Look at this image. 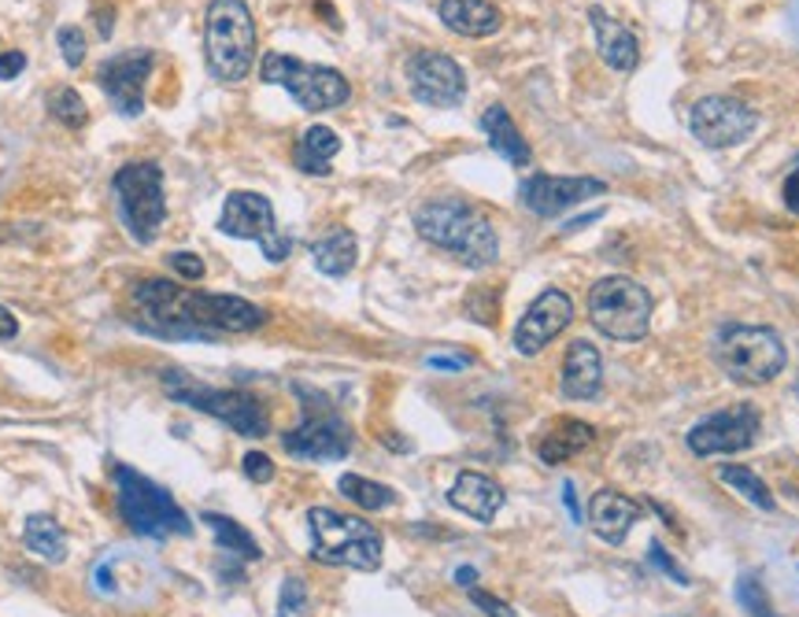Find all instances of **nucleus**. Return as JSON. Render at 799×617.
<instances>
[{
	"label": "nucleus",
	"instance_id": "1",
	"mask_svg": "<svg viewBox=\"0 0 799 617\" xmlns=\"http://www.w3.org/2000/svg\"><path fill=\"white\" fill-rule=\"evenodd\" d=\"M126 304L142 333L164 341H207L215 344L226 333H256L266 325V311L245 296L201 293L167 277H142L130 285Z\"/></svg>",
	"mask_w": 799,
	"mask_h": 617
},
{
	"label": "nucleus",
	"instance_id": "2",
	"mask_svg": "<svg viewBox=\"0 0 799 617\" xmlns=\"http://www.w3.org/2000/svg\"><path fill=\"white\" fill-rule=\"evenodd\" d=\"M411 223L426 244L448 252L451 259L470 266V271H485L500 259V237H496L493 223L459 196H433V200L419 204Z\"/></svg>",
	"mask_w": 799,
	"mask_h": 617
},
{
	"label": "nucleus",
	"instance_id": "3",
	"mask_svg": "<svg viewBox=\"0 0 799 617\" xmlns=\"http://www.w3.org/2000/svg\"><path fill=\"white\" fill-rule=\"evenodd\" d=\"M111 488H115V510H119L123 526L134 537L145 540H175V537H193V518L185 515L182 503L167 492L164 484H156L153 477L126 462L111 466Z\"/></svg>",
	"mask_w": 799,
	"mask_h": 617
},
{
	"label": "nucleus",
	"instance_id": "4",
	"mask_svg": "<svg viewBox=\"0 0 799 617\" xmlns=\"http://www.w3.org/2000/svg\"><path fill=\"white\" fill-rule=\"evenodd\" d=\"M256 19L245 0H212L204 11V60L207 71L226 86H237L256 67Z\"/></svg>",
	"mask_w": 799,
	"mask_h": 617
},
{
	"label": "nucleus",
	"instance_id": "5",
	"mask_svg": "<svg viewBox=\"0 0 799 617\" xmlns=\"http://www.w3.org/2000/svg\"><path fill=\"white\" fill-rule=\"evenodd\" d=\"M308 532H311V558L319 566H344L359 574H374L386 558V540L370 526L367 518L341 515L333 507H311L308 510Z\"/></svg>",
	"mask_w": 799,
	"mask_h": 617
},
{
	"label": "nucleus",
	"instance_id": "6",
	"mask_svg": "<svg viewBox=\"0 0 799 617\" xmlns=\"http://www.w3.org/2000/svg\"><path fill=\"white\" fill-rule=\"evenodd\" d=\"M159 385H164V392H167L175 403L193 407V411L215 418V422L230 425V429H234V433H241V437L263 440L266 433H271V411H266V403L260 400V395L237 392V389L201 385L196 378H189L185 370H175V366L164 370Z\"/></svg>",
	"mask_w": 799,
	"mask_h": 617
},
{
	"label": "nucleus",
	"instance_id": "7",
	"mask_svg": "<svg viewBox=\"0 0 799 617\" xmlns=\"http://www.w3.org/2000/svg\"><path fill=\"white\" fill-rule=\"evenodd\" d=\"M115 212L134 244H156L167 223V193H164V167L153 159L123 163L111 174Z\"/></svg>",
	"mask_w": 799,
	"mask_h": 617
},
{
	"label": "nucleus",
	"instance_id": "8",
	"mask_svg": "<svg viewBox=\"0 0 799 617\" xmlns=\"http://www.w3.org/2000/svg\"><path fill=\"white\" fill-rule=\"evenodd\" d=\"M714 363L737 385L762 389L785 374L789 352L770 325H725L714 341Z\"/></svg>",
	"mask_w": 799,
	"mask_h": 617
},
{
	"label": "nucleus",
	"instance_id": "9",
	"mask_svg": "<svg viewBox=\"0 0 799 617\" xmlns=\"http://www.w3.org/2000/svg\"><path fill=\"white\" fill-rule=\"evenodd\" d=\"M652 311H655L652 293L625 274L600 277V282L588 288V322H593L596 333H604L607 341H618V344L644 341V336L652 333Z\"/></svg>",
	"mask_w": 799,
	"mask_h": 617
},
{
	"label": "nucleus",
	"instance_id": "10",
	"mask_svg": "<svg viewBox=\"0 0 799 617\" xmlns=\"http://www.w3.org/2000/svg\"><path fill=\"white\" fill-rule=\"evenodd\" d=\"M293 389L304 395V400H300L304 414H300L296 429L282 433V448L293 459H304V462L349 459L355 448V433H352L349 418H344L322 392H311L304 385H293Z\"/></svg>",
	"mask_w": 799,
	"mask_h": 617
},
{
	"label": "nucleus",
	"instance_id": "11",
	"mask_svg": "<svg viewBox=\"0 0 799 617\" xmlns=\"http://www.w3.org/2000/svg\"><path fill=\"white\" fill-rule=\"evenodd\" d=\"M260 78L266 86H282L289 97L311 115L344 108V104L352 100L349 78H344L338 67L308 63V60H296V56H285V52H266L260 60Z\"/></svg>",
	"mask_w": 799,
	"mask_h": 617
},
{
	"label": "nucleus",
	"instance_id": "12",
	"mask_svg": "<svg viewBox=\"0 0 799 617\" xmlns=\"http://www.w3.org/2000/svg\"><path fill=\"white\" fill-rule=\"evenodd\" d=\"M218 233L234 241H256L266 263H285L293 255V237L277 229L274 204L263 193L237 189L223 200V215H218Z\"/></svg>",
	"mask_w": 799,
	"mask_h": 617
},
{
	"label": "nucleus",
	"instance_id": "13",
	"mask_svg": "<svg viewBox=\"0 0 799 617\" xmlns=\"http://www.w3.org/2000/svg\"><path fill=\"white\" fill-rule=\"evenodd\" d=\"M689 130L703 148H737L759 130V111L737 97H703L692 104Z\"/></svg>",
	"mask_w": 799,
	"mask_h": 617
},
{
	"label": "nucleus",
	"instance_id": "14",
	"mask_svg": "<svg viewBox=\"0 0 799 617\" xmlns=\"http://www.w3.org/2000/svg\"><path fill=\"white\" fill-rule=\"evenodd\" d=\"M762 414L751 403L725 407V411L708 414L703 422L689 429L685 444L696 459H714V456H740L759 440Z\"/></svg>",
	"mask_w": 799,
	"mask_h": 617
},
{
	"label": "nucleus",
	"instance_id": "15",
	"mask_svg": "<svg viewBox=\"0 0 799 617\" xmlns=\"http://www.w3.org/2000/svg\"><path fill=\"white\" fill-rule=\"evenodd\" d=\"M403 75H408L411 97L426 104V108H459L462 97H467V75H462L459 60H451L448 52L437 49L411 52L408 63H403Z\"/></svg>",
	"mask_w": 799,
	"mask_h": 617
},
{
	"label": "nucleus",
	"instance_id": "16",
	"mask_svg": "<svg viewBox=\"0 0 799 617\" xmlns=\"http://www.w3.org/2000/svg\"><path fill=\"white\" fill-rule=\"evenodd\" d=\"M153 71H156V52L130 49L97 67V86L104 89V97L111 100V108L119 111L123 119H137V115L145 111V89Z\"/></svg>",
	"mask_w": 799,
	"mask_h": 617
},
{
	"label": "nucleus",
	"instance_id": "17",
	"mask_svg": "<svg viewBox=\"0 0 799 617\" xmlns=\"http://www.w3.org/2000/svg\"><path fill=\"white\" fill-rule=\"evenodd\" d=\"M600 193H607V182L588 178V174H574V178H563V174H529L518 185V200L537 218H559L571 207L593 200Z\"/></svg>",
	"mask_w": 799,
	"mask_h": 617
},
{
	"label": "nucleus",
	"instance_id": "18",
	"mask_svg": "<svg viewBox=\"0 0 799 617\" xmlns=\"http://www.w3.org/2000/svg\"><path fill=\"white\" fill-rule=\"evenodd\" d=\"M574 322V300L563 293V288H544V293L526 307V314L518 319L511 344L518 355H540L555 336H559L566 325Z\"/></svg>",
	"mask_w": 799,
	"mask_h": 617
},
{
	"label": "nucleus",
	"instance_id": "19",
	"mask_svg": "<svg viewBox=\"0 0 799 617\" xmlns=\"http://www.w3.org/2000/svg\"><path fill=\"white\" fill-rule=\"evenodd\" d=\"M585 521L600 540L618 547L633 532L636 521H641V503L630 499L625 492H618V488H600V492L588 499V518Z\"/></svg>",
	"mask_w": 799,
	"mask_h": 617
},
{
	"label": "nucleus",
	"instance_id": "20",
	"mask_svg": "<svg viewBox=\"0 0 799 617\" xmlns=\"http://www.w3.org/2000/svg\"><path fill=\"white\" fill-rule=\"evenodd\" d=\"M588 27L596 33V52L604 56V63L618 75H633L641 67V41L636 33L618 22L604 8H588Z\"/></svg>",
	"mask_w": 799,
	"mask_h": 617
},
{
	"label": "nucleus",
	"instance_id": "21",
	"mask_svg": "<svg viewBox=\"0 0 799 617\" xmlns=\"http://www.w3.org/2000/svg\"><path fill=\"white\" fill-rule=\"evenodd\" d=\"M504 503H507L504 488L496 484L489 473H478V470H462L448 488V507H456L459 515L481 521V526H489V521L504 510Z\"/></svg>",
	"mask_w": 799,
	"mask_h": 617
},
{
	"label": "nucleus",
	"instance_id": "22",
	"mask_svg": "<svg viewBox=\"0 0 799 617\" xmlns=\"http://www.w3.org/2000/svg\"><path fill=\"white\" fill-rule=\"evenodd\" d=\"M559 389L566 400H596L604 389V355L593 341H571L563 355V374Z\"/></svg>",
	"mask_w": 799,
	"mask_h": 617
},
{
	"label": "nucleus",
	"instance_id": "23",
	"mask_svg": "<svg viewBox=\"0 0 799 617\" xmlns=\"http://www.w3.org/2000/svg\"><path fill=\"white\" fill-rule=\"evenodd\" d=\"M596 444V429L582 418H552L544 433L533 440V451L544 466H563L566 459L582 456Z\"/></svg>",
	"mask_w": 799,
	"mask_h": 617
},
{
	"label": "nucleus",
	"instance_id": "24",
	"mask_svg": "<svg viewBox=\"0 0 799 617\" xmlns=\"http://www.w3.org/2000/svg\"><path fill=\"white\" fill-rule=\"evenodd\" d=\"M437 16L459 38H493L504 27L500 8L489 4V0H441Z\"/></svg>",
	"mask_w": 799,
	"mask_h": 617
},
{
	"label": "nucleus",
	"instance_id": "25",
	"mask_svg": "<svg viewBox=\"0 0 799 617\" xmlns=\"http://www.w3.org/2000/svg\"><path fill=\"white\" fill-rule=\"evenodd\" d=\"M481 134L493 153L511 163V167H529L533 163V148L526 137L518 134L511 111H507L504 104H489V108L481 111Z\"/></svg>",
	"mask_w": 799,
	"mask_h": 617
},
{
	"label": "nucleus",
	"instance_id": "26",
	"mask_svg": "<svg viewBox=\"0 0 799 617\" xmlns=\"http://www.w3.org/2000/svg\"><path fill=\"white\" fill-rule=\"evenodd\" d=\"M201 521L215 532L218 555L230 558V562H260L263 558V547L256 543V537H252L245 526H241V521L226 518V515H215V510H204Z\"/></svg>",
	"mask_w": 799,
	"mask_h": 617
},
{
	"label": "nucleus",
	"instance_id": "27",
	"mask_svg": "<svg viewBox=\"0 0 799 617\" xmlns=\"http://www.w3.org/2000/svg\"><path fill=\"white\" fill-rule=\"evenodd\" d=\"M311 259L327 277H349L359 263V241L352 229H330L311 244Z\"/></svg>",
	"mask_w": 799,
	"mask_h": 617
},
{
	"label": "nucleus",
	"instance_id": "28",
	"mask_svg": "<svg viewBox=\"0 0 799 617\" xmlns=\"http://www.w3.org/2000/svg\"><path fill=\"white\" fill-rule=\"evenodd\" d=\"M338 153H341L338 130H330V126H308V130L300 134L293 159H296V170L322 178V174H330V159Z\"/></svg>",
	"mask_w": 799,
	"mask_h": 617
},
{
	"label": "nucleus",
	"instance_id": "29",
	"mask_svg": "<svg viewBox=\"0 0 799 617\" xmlns=\"http://www.w3.org/2000/svg\"><path fill=\"white\" fill-rule=\"evenodd\" d=\"M22 543L45 562L60 566L67 558V529L52 515H30L22 521Z\"/></svg>",
	"mask_w": 799,
	"mask_h": 617
},
{
	"label": "nucleus",
	"instance_id": "30",
	"mask_svg": "<svg viewBox=\"0 0 799 617\" xmlns=\"http://www.w3.org/2000/svg\"><path fill=\"white\" fill-rule=\"evenodd\" d=\"M718 481L729 484L740 499H748L751 507H759V510H770L778 507L773 503V492L767 488V481L756 473V470H748V466H737V462H729V466H718Z\"/></svg>",
	"mask_w": 799,
	"mask_h": 617
},
{
	"label": "nucleus",
	"instance_id": "31",
	"mask_svg": "<svg viewBox=\"0 0 799 617\" xmlns=\"http://www.w3.org/2000/svg\"><path fill=\"white\" fill-rule=\"evenodd\" d=\"M338 492L359 510H386L397 503V492H392L389 484L370 481V477H359V473H344L338 481Z\"/></svg>",
	"mask_w": 799,
	"mask_h": 617
},
{
	"label": "nucleus",
	"instance_id": "32",
	"mask_svg": "<svg viewBox=\"0 0 799 617\" xmlns=\"http://www.w3.org/2000/svg\"><path fill=\"white\" fill-rule=\"evenodd\" d=\"M49 115L60 126H67V130H82V126L89 123V108H86L82 92H78L75 86H60V89L49 92Z\"/></svg>",
	"mask_w": 799,
	"mask_h": 617
},
{
	"label": "nucleus",
	"instance_id": "33",
	"mask_svg": "<svg viewBox=\"0 0 799 617\" xmlns=\"http://www.w3.org/2000/svg\"><path fill=\"white\" fill-rule=\"evenodd\" d=\"M308 603H311V591H308V580L300 574H289L282 580V591H277V610L274 617H308Z\"/></svg>",
	"mask_w": 799,
	"mask_h": 617
},
{
	"label": "nucleus",
	"instance_id": "34",
	"mask_svg": "<svg viewBox=\"0 0 799 617\" xmlns=\"http://www.w3.org/2000/svg\"><path fill=\"white\" fill-rule=\"evenodd\" d=\"M737 599L740 607H744L751 617H778L770 610V599H767V588H762V580L756 574H744L737 580Z\"/></svg>",
	"mask_w": 799,
	"mask_h": 617
},
{
	"label": "nucleus",
	"instance_id": "35",
	"mask_svg": "<svg viewBox=\"0 0 799 617\" xmlns=\"http://www.w3.org/2000/svg\"><path fill=\"white\" fill-rule=\"evenodd\" d=\"M467 319L470 322H481V325H496V319H500V293L496 288H485L478 285L474 293L467 296Z\"/></svg>",
	"mask_w": 799,
	"mask_h": 617
},
{
	"label": "nucleus",
	"instance_id": "36",
	"mask_svg": "<svg viewBox=\"0 0 799 617\" xmlns=\"http://www.w3.org/2000/svg\"><path fill=\"white\" fill-rule=\"evenodd\" d=\"M56 45H60V56H64V63L71 67H82L86 63V52H89V45H86V33L82 27H75V22H64L60 30H56Z\"/></svg>",
	"mask_w": 799,
	"mask_h": 617
},
{
	"label": "nucleus",
	"instance_id": "37",
	"mask_svg": "<svg viewBox=\"0 0 799 617\" xmlns=\"http://www.w3.org/2000/svg\"><path fill=\"white\" fill-rule=\"evenodd\" d=\"M167 266L182 277V282H201V277L207 274V266H204V259L196 252H170Z\"/></svg>",
	"mask_w": 799,
	"mask_h": 617
},
{
	"label": "nucleus",
	"instance_id": "38",
	"mask_svg": "<svg viewBox=\"0 0 799 617\" xmlns=\"http://www.w3.org/2000/svg\"><path fill=\"white\" fill-rule=\"evenodd\" d=\"M426 366L437 370V374H462V370L474 366L470 352H430L426 355Z\"/></svg>",
	"mask_w": 799,
	"mask_h": 617
},
{
	"label": "nucleus",
	"instance_id": "39",
	"mask_svg": "<svg viewBox=\"0 0 799 617\" xmlns=\"http://www.w3.org/2000/svg\"><path fill=\"white\" fill-rule=\"evenodd\" d=\"M647 562H652V566L659 569V574H666L670 580H674V585H685V588L692 585V577L674 562V558L666 555V547H663V543H652V547H647Z\"/></svg>",
	"mask_w": 799,
	"mask_h": 617
},
{
	"label": "nucleus",
	"instance_id": "40",
	"mask_svg": "<svg viewBox=\"0 0 799 617\" xmlns=\"http://www.w3.org/2000/svg\"><path fill=\"white\" fill-rule=\"evenodd\" d=\"M241 470L252 484H271L274 481V462L271 456H263V451H249L245 459H241Z\"/></svg>",
	"mask_w": 799,
	"mask_h": 617
},
{
	"label": "nucleus",
	"instance_id": "41",
	"mask_svg": "<svg viewBox=\"0 0 799 617\" xmlns=\"http://www.w3.org/2000/svg\"><path fill=\"white\" fill-rule=\"evenodd\" d=\"M467 591H470V603H474V607H478L485 617H518L515 607H507V603L496 599L493 591H485V588H478V585L467 588Z\"/></svg>",
	"mask_w": 799,
	"mask_h": 617
},
{
	"label": "nucleus",
	"instance_id": "42",
	"mask_svg": "<svg viewBox=\"0 0 799 617\" xmlns=\"http://www.w3.org/2000/svg\"><path fill=\"white\" fill-rule=\"evenodd\" d=\"M22 71H27V52H19V49L0 52V81L19 78Z\"/></svg>",
	"mask_w": 799,
	"mask_h": 617
},
{
	"label": "nucleus",
	"instance_id": "43",
	"mask_svg": "<svg viewBox=\"0 0 799 617\" xmlns=\"http://www.w3.org/2000/svg\"><path fill=\"white\" fill-rule=\"evenodd\" d=\"M781 196H785V207H789L792 215H799V167L789 174V178H785V185H781Z\"/></svg>",
	"mask_w": 799,
	"mask_h": 617
},
{
	"label": "nucleus",
	"instance_id": "44",
	"mask_svg": "<svg viewBox=\"0 0 799 617\" xmlns=\"http://www.w3.org/2000/svg\"><path fill=\"white\" fill-rule=\"evenodd\" d=\"M92 19H97V33H100V38H104V41H108V38H111V33H115V8H108V4H104V8H97V11H92Z\"/></svg>",
	"mask_w": 799,
	"mask_h": 617
},
{
	"label": "nucleus",
	"instance_id": "45",
	"mask_svg": "<svg viewBox=\"0 0 799 617\" xmlns=\"http://www.w3.org/2000/svg\"><path fill=\"white\" fill-rule=\"evenodd\" d=\"M19 336V319H16V311H8L4 304H0V341H16Z\"/></svg>",
	"mask_w": 799,
	"mask_h": 617
},
{
	"label": "nucleus",
	"instance_id": "46",
	"mask_svg": "<svg viewBox=\"0 0 799 617\" xmlns=\"http://www.w3.org/2000/svg\"><path fill=\"white\" fill-rule=\"evenodd\" d=\"M563 503H566V510H571V518H574V521H585L582 507H577V492H574V484H571V481L563 484Z\"/></svg>",
	"mask_w": 799,
	"mask_h": 617
},
{
	"label": "nucleus",
	"instance_id": "47",
	"mask_svg": "<svg viewBox=\"0 0 799 617\" xmlns=\"http://www.w3.org/2000/svg\"><path fill=\"white\" fill-rule=\"evenodd\" d=\"M456 585H459V588H474V585H478V569H474V566H459V569H456Z\"/></svg>",
	"mask_w": 799,
	"mask_h": 617
}]
</instances>
